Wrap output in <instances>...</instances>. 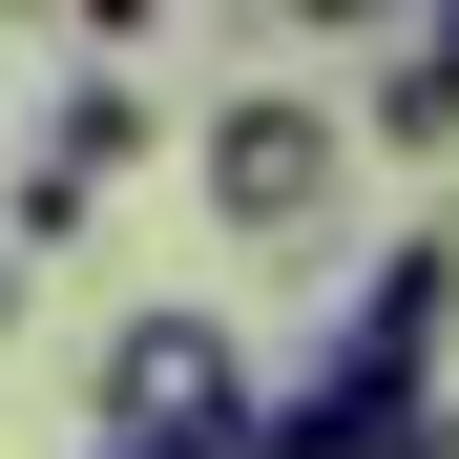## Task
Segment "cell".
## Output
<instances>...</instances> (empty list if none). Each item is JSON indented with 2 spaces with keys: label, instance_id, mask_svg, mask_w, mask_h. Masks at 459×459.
Instances as JSON below:
<instances>
[{
  "label": "cell",
  "instance_id": "cell-1",
  "mask_svg": "<svg viewBox=\"0 0 459 459\" xmlns=\"http://www.w3.org/2000/svg\"><path fill=\"white\" fill-rule=\"evenodd\" d=\"M251 334L209 314V292H146V314L105 334V376H84V459H251Z\"/></svg>",
  "mask_w": 459,
  "mask_h": 459
},
{
  "label": "cell",
  "instance_id": "cell-2",
  "mask_svg": "<svg viewBox=\"0 0 459 459\" xmlns=\"http://www.w3.org/2000/svg\"><path fill=\"white\" fill-rule=\"evenodd\" d=\"M188 188H209L230 251H314V230L355 209V105H314V84H230V105L188 126Z\"/></svg>",
  "mask_w": 459,
  "mask_h": 459
},
{
  "label": "cell",
  "instance_id": "cell-3",
  "mask_svg": "<svg viewBox=\"0 0 459 459\" xmlns=\"http://www.w3.org/2000/svg\"><path fill=\"white\" fill-rule=\"evenodd\" d=\"M146 126H168V105H146L126 84V63H84V84H63L42 126H22V188H0V251H63V230H84L126 168H146Z\"/></svg>",
  "mask_w": 459,
  "mask_h": 459
},
{
  "label": "cell",
  "instance_id": "cell-4",
  "mask_svg": "<svg viewBox=\"0 0 459 459\" xmlns=\"http://www.w3.org/2000/svg\"><path fill=\"white\" fill-rule=\"evenodd\" d=\"M334 355L376 397H438V355H459V230H397V251L334 292Z\"/></svg>",
  "mask_w": 459,
  "mask_h": 459
},
{
  "label": "cell",
  "instance_id": "cell-5",
  "mask_svg": "<svg viewBox=\"0 0 459 459\" xmlns=\"http://www.w3.org/2000/svg\"><path fill=\"white\" fill-rule=\"evenodd\" d=\"M355 146H459V0H438V22H376V105H355Z\"/></svg>",
  "mask_w": 459,
  "mask_h": 459
},
{
  "label": "cell",
  "instance_id": "cell-6",
  "mask_svg": "<svg viewBox=\"0 0 459 459\" xmlns=\"http://www.w3.org/2000/svg\"><path fill=\"white\" fill-rule=\"evenodd\" d=\"M397 459H459V397H418V418H397Z\"/></svg>",
  "mask_w": 459,
  "mask_h": 459
},
{
  "label": "cell",
  "instance_id": "cell-7",
  "mask_svg": "<svg viewBox=\"0 0 459 459\" xmlns=\"http://www.w3.org/2000/svg\"><path fill=\"white\" fill-rule=\"evenodd\" d=\"M0 334H22V251H0Z\"/></svg>",
  "mask_w": 459,
  "mask_h": 459
}]
</instances>
